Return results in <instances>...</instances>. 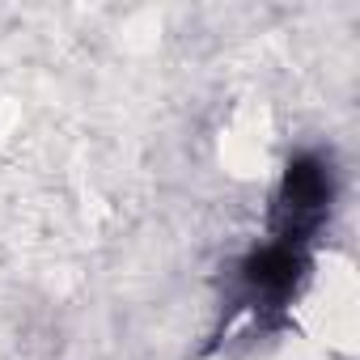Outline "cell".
<instances>
[{"label":"cell","instance_id":"obj_2","mask_svg":"<svg viewBox=\"0 0 360 360\" xmlns=\"http://www.w3.org/2000/svg\"><path fill=\"white\" fill-rule=\"evenodd\" d=\"M297 276H301V250L288 242H271L246 263V284L255 297H284L297 284Z\"/></svg>","mask_w":360,"mask_h":360},{"label":"cell","instance_id":"obj_1","mask_svg":"<svg viewBox=\"0 0 360 360\" xmlns=\"http://www.w3.org/2000/svg\"><path fill=\"white\" fill-rule=\"evenodd\" d=\"M330 204V174L318 157H297L284 174L280 187V204H276V225H280V242L297 246L305 233L318 229V221L326 217Z\"/></svg>","mask_w":360,"mask_h":360}]
</instances>
